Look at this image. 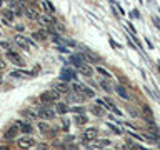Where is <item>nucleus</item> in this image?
I'll return each instance as SVG.
<instances>
[{"label":"nucleus","instance_id":"obj_23","mask_svg":"<svg viewBox=\"0 0 160 150\" xmlns=\"http://www.w3.org/2000/svg\"><path fill=\"white\" fill-rule=\"evenodd\" d=\"M130 17H132V18H137V17H138V12H137V10H132V13H130Z\"/></svg>","mask_w":160,"mask_h":150},{"label":"nucleus","instance_id":"obj_6","mask_svg":"<svg viewBox=\"0 0 160 150\" xmlns=\"http://www.w3.org/2000/svg\"><path fill=\"white\" fill-rule=\"evenodd\" d=\"M115 92H117V95H118L120 98L130 100V95H128V92H127V88L122 87V85H117V87H115Z\"/></svg>","mask_w":160,"mask_h":150},{"label":"nucleus","instance_id":"obj_24","mask_svg":"<svg viewBox=\"0 0 160 150\" xmlns=\"http://www.w3.org/2000/svg\"><path fill=\"white\" fill-rule=\"evenodd\" d=\"M102 87H103L105 90H107V92H110V85H108V83H105V82H102Z\"/></svg>","mask_w":160,"mask_h":150},{"label":"nucleus","instance_id":"obj_14","mask_svg":"<svg viewBox=\"0 0 160 150\" xmlns=\"http://www.w3.org/2000/svg\"><path fill=\"white\" fill-rule=\"evenodd\" d=\"M82 92H83L85 95H87V97H93V95H95V93L92 92V90H90V88H87L85 85H82V90H80V93H82Z\"/></svg>","mask_w":160,"mask_h":150},{"label":"nucleus","instance_id":"obj_26","mask_svg":"<svg viewBox=\"0 0 160 150\" xmlns=\"http://www.w3.org/2000/svg\"><path fill=\"white\" fill-rule=\"evenodd\" d=\"M73 112H83V108H80V107H73Z\"/></svg>","mask_w":160,"mask_h":150},{"label":"nucleus","instance_id":"obj_5","mask_svg":"<svg viewBox=\"0 0 160 150\" xmlns=\"http://www.w3.org/2000/svg\"><path fill=\"white\" fill-rule=\"evenodd\" d=\"M7 57H8L10 60H12L13 63H17L18 67H23V65H25V62H23V60H22V58L18 57V53L12 52V50H8V52H7Z\"/></svg>","mask_w":160,"mask_h":150},{"label":"nucleus","instance_id":"obj_7","mask_svg":"<svg viewBox=\"0 0 160 150\" xmlns=\"http://www.w3.org/2000/svg\"><path fill=\"white\" fill-rule=\"evenodd\" d=\"M53 88L57 90V92H60V93H67L68 92V85L65 83V82H62V80H60V82H55L53 83Z\"/></svg>","mask_w":160,"mask_h":150},{"label":"nucleus","instance_id":"obj_2","mask_svg":"<svg viewBox=\"0 0 160 150\" xmlns=\"http://www.w3.org/2000/svg\"><path fill=\"white\" fill-rule=\"evenodd\" d=\"M38 117H42L43 120H52L55 117V110L48 108V107H40L38 108Z\"/></svg>","mask_w":160,"mask_h":150},{"label":"nucleus","instance_id":"obj_22","mask_svg":"<svg viewBox=\"0 0 160 150\" xmlns=\"http://www.w3.org/2000/svg\"><path fill=\"white\" fill-rule=\"evenodd\" d=\"M107 125H108V127H110V128L113 130V132H117V133H120V130H118L117 127H115V125H112V123H107Z\"/></svg>","mask_w":160,"mask_h":150},{"label":"nucleus","instance_id":"obj_17","mask_svg":"<svg viewBox=\"0 0 160 150\" xmlns=\"http://www.w3.org/2000/svg\"><path fill=\"white\" fill-rule=\"evenodd\" d=\"M3 17L7 20H12L13 18V12H12V10H3Z\"/></svg>","mask_w":160,"mask_h":150},{"label":"nucleus","instance_id":"obj_18","mask_svg":"<svg viewBox=\"0 0 160 150\" xmlns=\"http://www.w3.org/2000/svg\"><path fill=\"white\" fill-rule=\"evenodd\" d=\"M23 113H25V115H27V117H28V118H37V113H35V112H33V110H30V108H28V110H25V112H23Z\"/></svg>","mask_w":160,"mask_h":150},{"label":"nucleus","instance_id":"obj_16","mask_svg":"<svg viewBox=\"0 0 160 150\" xmlns=\"http://www.w3.org/2000/svg\"><path fill=\"white\" fill-rule=\"evenodd\" d=\"M97 72H98V73H102L103 77L110 78V72H107V70H105V68H102V67H97Z\"/></svg>","mask_w":160,"mask_h":150},{"label":"nucleus","instance_id":"obj_9","mask_svg":"<svg viewBox=\"0 0 160 150\" xmlns=\"http://www.w3.org/2000/svg\"><path fill=\"white\" fill-rule=\"evenodd\" d=\"M78 70H80V72H82L83 75H87V77H90V75H92V68H90V65L83 63V62L78 65Z\"/></svg>","mask_w":160,"mask_h":150},{"label":"nucleus","instance_id":"obj_10","mask_svg":"<svg viewBox=\"0 0 160 150\" xmlns=\"http://www.w3.org/2000/svg\"><path fill=\"white\" fill-rule=\"evenodd\" d=\"M42 5H43V8L47 10V13H55V7L52 5V2H50V0H43Z\"/></svg>","mask_w":160,"mask_h":150},{"label":"nucleus","instance_id":"obj_21","mask_svg":"<svg viewBox=\"0 0 160 150\" xmlns=\"http://www.w3.org/2000/svg\"><path fill=\"white\" fill-rule=\"evenodd\" d=\"M143 113L147 115V117H152V110H150L148 107H143Z\"/></svg>","mask_w":160,"mask_h":150},{"label":"nucleus","instance_id":"obj_19","mask_svg":"<svg viewBox=\"0 0 160 150\" xmlns=\"http://www.w3.org/2000/svg\"><path fill=\"white\" fill-rule=\"evenodd\" d=\"M77 122H78L80 125L87 123V117H85V115H80V117H77Z\"/></svg>","mask_w":160,"mask_h":150},{"label":"nucleus","instance_id":"obj_4","mask_svg":"<svg viewBox=\"0 0 160 150\" xmlns=\"http://www.w3.org/2000/svg\"><path fill=\"white\" fill-rule=\"evenodd\" d=\"M15 43H17L20 48H23V50H28L30 40H28V38H25V37H22V35H15Z\"/></svg>","mask_w":160,"mask_h":150},{"label":"nucleus","instance_id":"obj_12","mask_svg":"<svg viewBox=\"0 0 160 150\" xmlns=\"http://www.w3.org/2000/svg\"><path fill=\"white\" fill-rule=\"evenodd\" d=\"M17 132H18L17 127H15V125H12V127H10L7 132H5V137H7V138H13L15 135H17Z\"/></svg>","mask_w":160,"mask_h":150},{"label":"nucleus","instance_id":"obj_8","mask_svg":"<svg viewBox=\"0 0 160 150\" xmlns=\"http://www.w3.org/2000/svg\"><path fill=\"white\" fill-rule=\"evenodd\" d=\"M95 137H97V130H95V128H87V130H85L83 138L87 140V142H90V140H93Z\"/></svg>","mask_w":160,"mask_h":150},{"label":"nucleus","instance_id":"obj_15","mask_svg":"<svg viewBox=\"0 0 160 150\" xmlns=\"http://www.w3.org/2000/svg\"><path fill=\"white\" fill-rule=\"evenodd\" d=\"M67 110L68 108H67V105H65V103H58L57 105V112L58 113H67Z\"/></svg>","mask_w":160,"mask_h":150},{"label":"nucleus","instance_id":"obj_11","mask_svg":"<svg viewBox=\"0 0 160 150\" xmlns=\"http://www.w3.org/2000/svg\"><path fill=\"white\" fill-rule=\"evenodd\" d=\"M62 78H63V80H75V75H73L72 70H67V68H65L63 72H62Z\"/></svg>","mask_w":160,"mask_h":150},{"label":"nucleus","instance_id":"obj_13","mask_svg":"<svg viewBox=\"0 0 160 150\" xmlns=\"http://www.w3.org/2000/svg\"><path fill=\"white\" fill-rule=\"evenodd\" d=\"M20 125H22V132H23V133H30V132H32V127H30V123L20 122Z\"/></svg>","mask_w":160,"mask_h":150},{"label":"nucleus","instance_id":"obj_1","mask_svg":"<svg viewBox=\"0 0 160 150\" xmlns=\"http://www.w3.org/2000/svg\"><path fill=\"white\" fill-rule=\"evenodd\" d=\"M60 98V92H57V90H48V92H43L42 95H40V100H42L43 103H52V102H57V100Z\"/></svg>","mask_w":160,"mask_h":150},{"label":"nucleus","instance_id":"obj_25","mask_svg":"<svg viewBox=\"0 0 160 150\" xmlns=\"http://www.w3.org/2000/svg\"><path fill=\"white\" fill-rule=\"evenodd\" d=\"M153 23H155V25H157V27L160 28V20H158L157 17H153Z\"/></svg>","mask_w":160,"mask_h":150},{"label":"nucleus","instance_id":"obj_3","mask_svg":"<svg viewBox=\"0 0 160 150\" xmlns=\"http://www.w3.org/2000/svg\"><path fill=\"white\" fill-rule=\"evenodd\" d=\"M17 145L20 148H28V147H33L35 145V140L32 137H23V138H18Z\"/></svg>","mask_w":160,"mask_h":150},{"label":"nucleus","instance_id":"obj_20","mask_svg":"<svg viewBox=\"0 0 160 150\" xmlns=\"http://www.w3.org/2000/svg\"><path fill=\"white\" fill-rule=\"evenodd\" d=\"M92 112H93V115H97V117H100V115H103V112H102V110H100L98 107H93V108H92Z\"/></svg>","mask_w":160,"mask_h":150}]
</instances>
